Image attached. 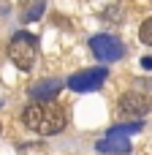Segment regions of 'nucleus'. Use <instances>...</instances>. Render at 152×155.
Masks as SVG:
<instances>
[{"mask_svg":"<svg viewBox=\"0 0 152 155\" xmlns=\"http://www.w3.org/2000/svg\"><path fill=\"white\" fill-rule=\"evenodd\" d=\"M35 54H38V38L33 33H16L8 44V57L16 68L22 71H30L33 63H35Z\"/></svg>","mask_w":152,"mask_h":155,"instance_id":"2","label":"nucleus"},{"mask_svg":"<svg viewBox=\"0 0 152 155\" xmlns=\"http://www.w3.org/2000/svg\"><path fill=\"white\" fill-rule=\"evenodd\" d=\"M41 11H44V0H35V3L30 5V11L24 14V22H30V19H38V16H41Z\"/></svg>","mask_w":152,"mask_h":155,"instance_id":"10","label":"nucleus"},{"mask_svg":"<svg viewBox=\"0 0 152 155\" xmlns=\"http://www.w3.org/2000/svg\"><path fill=\"white\" fill-rule=\"evenodd\" d=\"M101 155H103V153H101Z\"/></svg>","mask_w":152,"mask_h":155,"instance_id":"12","label":"nucleus"},{"mask_svg":"<svg viewBox=\"0 0 152 155\" xmlns=\"http://www.w3.org/2000/svg\"><path fill=\"white\" fill-rule=\"evenodd\" d=\"M98 153H103V155H128L131 153V142L122 139V136H109L106 134V139L98 142Z\"/></svg>","mask_w":152,"mask_h":155,"instance_id":"7","label":"nucleus"},{"mask_svg":"<svg viewBox=\"0 0 152 155\" xmlns=\"http://www.w3.org/2000/svg\"><path fill=\"white\" fill-rule=\"evenodd\" d=\"M22 123H24L30 131L49 136V134H60V131L65 128L68 117H65V112H63L60 106L44 101V104H33V106H27V109L22 112Z\"/></svg>","mask_w":152,"mask_h":155,"instance_id":"1","label":"nucleus"},{"mask_svg":"<svg viewBox=\"0 0 152 155\" xmlns=\"http://www.w3.org/2000/svg\"><path fill=\"white\" fill-rule=\"evenodd\" d=\"M141 68H147V71H152V57H144V60H141Z\"/></svg>","mask_w":152,"mask_h":155,"instance_id":"11","label":"nucleus"},{"mask_svg":"<svg viewBox=\"0 0 152 155\" xmlns=\"http://www.w3.org/2000/svg\"><path fill=\"white\" fill-rule=\"evenodd\" d=\"M150 109H152V101L144 93H125L120 98V114H125V117H144Z\"/></svg>","mask_w":152,"mask_h":155,"instance_id":"5","label":"nucleus"},{"mask_svg":"<svg viewBox=\"0 0 152 155\" xmlns=\"http://www.w3.org/2000/svg\"><path fill=\"white\" fill-rule=\"evenodd\" d=\"M141 131V123H125V125H114L109 131V136H131V134H139Z\"/></svg>","mask_w":152,"mask_h":155,"instance_id":"8","label":"nucleus"},{"mask_svg":"<svg viewBox=\"0 0 152 155\" xmlns=\"http://www.w3.org/2000/svg\"><path fill=\"white\" fill-rule=\"evenodd\" d=\"M63 79H41V82H35L33 87H30V95L35 98V101H49V98H54L60 90H63Z\"/></svg>","mask_w":152,"mask_h":155,"instance_id":"6","label":"nucleus"},{"mask_svg":"<svg viewBox=\"0 0 152 155\" xmlns=\"http://www.w3.org/2000/svg\"><path fill=\"white\" fill-rule=\"evenodd\" d=\"M90 49H92V54L101 63H114V60H120L125 54V46L117 38H112V35H95L90 41Z\"/></svg>","mask_w":152,"mask_h":155,"instance_id":"3","label":"nucleus"},{"mask_svg":"<svg viewBox=\"0 0 152 155\" xmlns=\"http://www.w3.org/2000/svg\"><path fill=\"white\" fill-rule=\"evenodd\" d=\"M139 38H141L147 46H152V19H147V22L141 25V30H139Z\"/></svg>","mask_w":152,"mask_h":155,"instance_id":"9","label":"nucleus"},{"mask_svg":"<svg viewBox=\"0 0 152 155\" xmlns=\"http://www.w3.org/2000/svg\"><path fill=\"white\" fill-rule=\"evenodd\" d=\"M103 82H106V68H87V71L73 74L68 79V87L76 93H90V90H98Z\"/></svg>","mask_w":152,"mask_h":155,"instance_id":"4","label":"nucleus"}]
</instances>
